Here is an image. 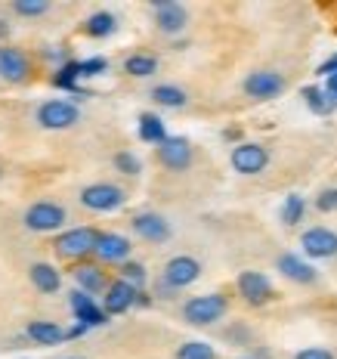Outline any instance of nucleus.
I'll return each instance as SVG.
<instances>
[{"mask_svg":"<svg viewBox=\"0 0 337 359\" xmlns=\"http://www.w3.org/2000/svg\"><path fill=\"white\" fill-rule=\"evenodd\" d=\"M111 164H115V170H118V174H124V177H139L142 174V161L130 152V149H121V152H115Z\"/></svg>","mask_w":337,"mask_h":359,"instance_id":"obj_31","label":"nucleus"},{"mask_svg":"<svg viewBox=\"0 0 337 359\" xmlns=\"http://www.w3.org/2000/svg\"><path fill=\"white\" fill-rule=\"evenodd\" d=\"M301 96L306 100V106H310V111H316V115H331V111L337 109V102L325 93V87L310 84V87H303V90H301Z\"/></svg>","mask_w":337,"mask_h":359,"instance_id":"obj_28","label":"nucleus"},{"mask_svg":"<svg viewBox=\"0 0 337 359\" xmlns=\"http://www.w3.org/2000/svg\"><path fill=\"white\" fill-rule=\"evenodd\" d=\"M325 93L337 102V74H331V78H325Z\"/></svg>","mask_w":337,"mask_h":359,"instance_id":"obj_36","label":"nucleus"},{"mask_svg":"<svg viewBox=\"0 0 337 359\" xmlns=\"http://www.w3.org/2000/svg\"><path fill=\"white\" fill-rule=\"evenodd\" d=\"M6 10L19 19H43L53 13V4L50 0H13Z\"/></svg>","mask_w":337,"mask_h":359,"instance_id":"obj_26","label":"nucleus"},{"mask_svg":"<svg viewBox=\"0 0 337 359\" xmlns=\"http://www.w3.org/2000/svg\"><path fill=\"white\" fill-rule=\"evenodd\" d=\"M174 359H220V356L207 341H183L177 347Z\"/></svg>","mask_w":337,"mask_h":359,"instance_id":"obj_29","label":"nucleus"},{"mask_svg":"<svg viewBox=\"0 0 337 359\" xmlns=\"http://www.w3.org/2000/svg\"><path fill=\"white\" fill-rule=\"evenodd\" d=\"M149 13H152L155 32L164 37L183 34L186 25H189V10H186L183 4H177V0H155V4L149 6Z\"/></svg>","mask_w":337,"mask_h":359,"instance_id":"obj_9","label":"nucleus"},{"mask_svg":"<svg viewBox=\"0 0 337 359\" xmlns=\"http://www.w3.org/2000/svg\"><path fill=\"white\" fill-rule=\"evenodd\" d=\"M312 208H316L319 214H337V186H328V189H322L316 198H312Z\"/></svg>","mask_w":337,"mask_h":359,"instance_id":"obj_32","label":"nucleus"},{"mask_svg":"<svg viewBox=\"0 0 337 359\" xmlns=\"http://www.w3.org/2000/svg\"><path fill=\"white\" fill-rule=\"evenodd\" d=\"M65 223H69V211H65V205H59L56 198H37L22 211V226H25L28 233L53 236V233H62Z\"/></svg>","mask_w":337,"mask_h":359,"instance_id":"obj_2","label":"nucleus"},{"mask_svg":"<svg viewBox=\"0 0 337 359\" xmlns=\"http://www.w3.org/2000/svg\"><path fill=\"white\" fill-rule=\"evenodd\" d=\"M201 279V260L192 254H174L167 264L161 266V285H167L170 291H183L189 285H195Z\"/></svg>","mask_w":337,"mask_h":359,"instance_id":"obj_7","label":"nucleus"},{"mask_svg":"<svg viewBox=\"0 0 337 359\" xmlns=\"http://www.w3.org/2000/svg\"><path fill=\"white\" fill-rule=\"evenodd\" d=\"M137 297H139V291L130 285V282H124V279H111V285L106 288V294H102V310L109 313V316H121V313L127 310H133L137 306Z\"/></svg>","mask_w":337,"mask_h":359,"instance_id":"obj_19","label":"nucleus"},{"mask_svg":"<svg viewBox=\"0 0 337 359\" xmlns=\"http://www.w3.org/2000/svg\"><path fill=\"white\" fill-rule=\"evenodd\" d=\"M238 137H242V130H238V127H229V130H223V140H229V143H235Z\"/></svg>","mask_w":337,"mask_h":359,"instance_id":"obj_37","label":"nucleus"},{"mask_svg":"<svg viewBox=\"0 0 337 359\" xmlns=\"http://www.w3.org/2000/svg\"><path fill=\"white\" fill-rule=\"evenodd\" d=\"M53 359H87V356H81V353H62V356H53Z\"/></svg>","mask_w":337,"mask_h":359,"instance_id":"obj_40","label":"nucleus"},{"mask_svg":"<svg viewBox=\"0 0 337 359\" xmlns=\"http://www.w3.org/2000/svg\"><path fill=\"white\" fill-rule=\"evenodd\" d=\"M118 279L130 282L137 291H146V282H149V269L139 264V260H127L124 266H118Z\"/></svg>","mask_w":337,"mask_h":359,"instance_id":"obj_30","label":"nucleus"},{"mask_svg":"<svg viewBox=\"0 0 337 359\" xmlns=\"http://www.w3.org/2000/svg\"><path fill=\"white\" fill-rule=\"evenodd\" d=\"M279 217L284 226H297V223H303L306 217V198L301 192H291V196H284L282 208H279Z\"/></svg>","mask_w":337,"mask_h":359,"instance_id":"obj_27","label":"nucleus"},{"mask_svg":"<svg viewBox=\"0 0 337 359\" xmlns=\"http://www.w3.org/2000/svg\"><path fill=\"white\" fill-rule=\"evenodd\" d=\"M34 124L43 127V130H56V133L71 130V127L81 124V109H78V102L53 96V100H43L34 109Z\"/></svg>","mask_w":337,"mask_h":359,"instance_id":"obj_6","label":"nucleus"},{"mask_svg":"<svg viewBox=\"0 0 337 359\" xmlns=\"http://www.w3.org/2000/svg\"><path fill=\"white\" fill-rule=\"evenodd\" d=\"M139 140L149 143V146H155V149H158L164 140H170L167 124L161 121V115H155V111H142L139 115Z\"/></svg>","mask_w":337,"mask_h":359,"instance_id":"obj_23","label":"nucleus"},{"mask_svg":"<svg viewBox=\"0 0 337 359\" xmlns=\"http://www.w3.org/2000/svg\"><path fill=\"white\" fill-rule=\"evenodd\" d=\"M275 269L284 276L288 282L294 285H316L319 282V269L303 257V254H294V251H284L275 257Z\"/></svg>","mask_w":337,"mask_h":359,"instance_id":"obj_17","label":"nucleus"},{"mask_svg":"<svg viewBox=\"0 0 337 359\" xmlns=\"http://www.w3.org/2000/svg\"><path fill=\"white\" fill-rule=\"evenodd\" d=\"M229 164L235 174L257 177L269 168V149L263 143H235L229 152Z\"/></svg>","mask_w":337,"mask_h":359,"instance_id":"obj_11","label":"nucleus"},{"mask_svg":"<svg viewBox=\"0 0 337 359\" xmlns=\"http://www.w3.org/2000/svg\"><path fill=\"white\" fill-rule=\"evenodd\" d=\"M124 74H130V78L137 81H146L152 78V74H158V56L155 53H130L124 59Z\"/></svg>","mask_w":337,"mask_h":359,"instance_id":"obj_25","label":"nucleus"},{"mask_svg":"<svg viewBox=\"0 0 337 359\" xmlns=\"http://www.w3.org/2000/svg\"><path fill=\"white\" fill-rule=\"evenodd\" d=\"M183 323L192 328H211L229 313V297L223 291H211V294H195L183 301Z\"/></svg>","mask_w":337,"mask_h":359,"instance_id":"obj_3","label":"nucleus"},{"mask_svg":"<svg viewBox=\"0 0 337 359\" xmlns=\"http://www.w3.org/2000/svg\"><path fill=\"white\" fill-rule=\"evenodd\" d=\"M130 233L146 245H164V242H170L174 229H170L167 217L158 211H137L130 217Z\"/></svg>","mask_w":337,"mask_h":359,"instance_id":"obj_10","label":"nucleus"},{"mask_svg":"<svg viewBox=\"0 0 337 359\" xmlns=\"http://www.w3.org/2000/svg\"><path fill=\"white\" fill-rule=\"evenodd\" d=\"M102 229L96 226H65L62 233L53 236V251L59 260L65 264H84V260H93L96 245H99Z\"/></svg>","mask_w":337,"mask_h":359,"instance_id":"obj_1","label":"nucleus"},{"mask_svg":"<svg viewBox=\"0 0 337 359\" xmlns=\"http://www.w3.org/2000/svg\"><path fill=\"white\" fill-rule=\"evenodd\" d=\"M316 74H319V78H331V74H337V53H334V56H328L325 62L319 65V72H316Z\"/></svg>","mask_w":337,"mask_h":359,"instance_id":"obj_35","label":"nucleus"},{"mask_svg":"<svg viewBox=\"0 0 337 359\" xmlns=\"http://www.w3.org/2000/svg\"><path fill=\"white\" fill-rule=\"evenodd\" d=\"M284 87H288V81H284V74L275 72V69H257V72H251L248 78L242 81L245 96H251V100H257V102H266V100L282 96Z\"/></svg>","mask_w":337,"mask_h":359,"instance_id":"obj_12","label":"nucleus"},{"mask_svg":"<svg viewBox=\"0 0 337 359\" xmlns=\"http://www.w3.org/2000/svg\"><path fill=\"white\" fill-rule=\"evenodd\" d=\"M155 158L164 170H170V174H183V170L192 168V161H195V149L186 137H170L164 140V143L155 149Z\"/></svg>","mask_w":337,"mask_h":359,"instance_id":"obj_15","label":"nucleus"},{"mask_svg":"<svg viewBox=\"0 0 337 359\" xmlns=\"http://www.w3.org/2000/svg\"><path fill=\"white\" fill-rule=\"evenodd\" d=\"M4 174H6V170H4V164H0V180H4Z\"/></svg>","mask_w":337,"mask_h":359,"instance_id":"obj_41","label":"nucleus"},{"mask_svg":"<svg viewBox=\"0 0 337 359\" xmlns=\"http://www.w3.org/2000/svg\"><path fill=\"white\" fill-rule=\"evenodd\" d=\"M6 37H10V22L0 19V43H6Z\"/></svg>","mask_w":337,"mask_h":359,"instance_id":"obj_38","label":"nucleus"},{"mask_svg":"<svg viewBox=\"0 0 337 359\" xmlns=\"http://www.w3.org/2000/svg\"><path fill=\"white\" fill-rule=\"evenodd\" d=\"M93 260H99L102 266H124L127 260H133V242L121 233H102L99 245H96Z\"/></svg>","mask_w":337,"mask_h":359,"instance_id":"obj_16","label":"nucleus"},{"mask_svg":"<svg viewBox=\"0 0 337 359\" xmlns=\"http://www.w3.org/2000/svg\"><path fill=\"white\" fill-rule=\"evenodd\" d=\"M137 306H152V294H149V291H139V297H137Z\"/></svg>","mask_w":337,"mask_h":359,"instance_id":"obj_39","label":"nucleus"},{"mask_svg":"<svg viewBox=\"0 0 337 359\" xmlns=\"http://www.w3.org/2000/svg\"><path fill=\"white\" fill-rule=\"evenodd\" d=\"M78 69H81V78H96L109 69V59L102 56H90V59H78Z\"/></svg>","mask_w":337,"mask_h":359,"instance_id":"obj_33","label":"nucleus"},{"mask_svg":"<svg viewBox=\"0 0 337 359\" xmlns=\"http://www.w3.org/2000/svg\"><path fill=\"white\" fill-rule=\"evenodd\" d=\"M37 74V59L25 47L0 43V81L6 87H28Z\"/></svg>","mask_w":337,"mask_h":359,"instance_id":"obj_4","label":"nucleus"},{"mask_svg":"<svg viewBox=\"0 0 337 359\" xmlns=\"http://www.w3.org/2000/svg\"><path fill=\"white\" fill-rule=\"evenodd\" d=\"M149 96H152V102L161 109H186L189 106V93L177 84H155Z\"/></svg>","mask_w":337,"mask_h":359,"instance_id":"obj_24","label":"nucleus"},{"mask_svg":"<svg viewBox=\"0 0 337 359\" xmlns=\"http://www.w3.org/2000/svg\"><path fill=\"white\" fill-rule=\"evenodd\" d=\"M69 306L74 313V323H84L87 328H99L109 323V313L102 310V304H96V297H90L78 288L69 294Z\"/></svg>","mask_w":337,"mask_h":359,"instance_id":"obj_18","label":"nucleus"},{"mask_svg":"<svg viewBox=\"0 0 337 359\" xmlns=\"http://www.w3.org/2000/svg\"><path fill=\"white\" fill-rule=\"evenodd\" d=\"M235 291L248 306H266L275 301L273 279H269L266 273H260V269H245V273H238Z\"/></svg>","mask_w":337,"mask_h":359,"instance_id":"obj_8","label":"nucleus"},{"mask_svg":"<svg viewBox=\"0 0 337 359\" xmlns=\"http://www.w3.org/2000/svg\"><path fill=\"white\" fill-rule=\"evenodd\" d=\"M28 282L34 285L37 294H59L62 288V273L53 264H32L28 266Z\"/></svg>","mask_w":337,"mask_h":359,"instance_id":"obj_21","label":"nucleus"},{"mask_svg":"<svg viewBox=\"0 0 337 359\" xmlns=\"http://www.w3.org/2000/svg\"><path fill=\"white\" fill-rule=\"evenodd\" d=\"M294 359H337L328 347H303V350H297Z\"/></svg>","mask_w":337,"mask_h":359,"instance_id":"obj_34","label":"nucleus"},{"mask_svg":"<svg viewBox=\"0 0 337 359\" xmlns=\"http://www.w3.org/2000/svg\"><path fill=\"white\" fill-rule=\"evenodd\" d=\"M78 205L90 214H115L127 205V189H121L118 183L99 180V183H87L78 192Z\"/></svg>","mask_w":337,"mask_h":359,"instance_id":"obj_5","label":"nucleus"},{"mask_svg":"<svg viewBox=\"0 0 337 359\" xmlns=\"http://www.w3.org/2000/svg\"><path fill=\"white\" fill-rule=\"evenodd\" d=\"M71 282L78 291L96 297V294H106V288L111 285V276H109V266H102L99 260H84V264H74L69 269Z\"/></svg>","mask_w":337,"mask_h":359,"instance_id":"obj_13","label":"nucleus"},{"mask_svg":"<svg viewBox=\"0 0 337 359\" xmlns=\"http://www.w3.org/2000/svg\"><path fill=\"white\" fill-rule=\"evenodd\" d=\"M25 338L37 347H59L69 341V328L50 323V319H32V323H25Z\"/></svg>","mask_w":337,"mask_h":359,"instance_id":"obj_20","label":"nucleus"},{"mask_svg":"<svg viewBox=\"0 0 337 359\" xmlns=\"http://www.w3.org/2000/svg\"><path fill=\"white\" fill-rule=\"evenodd\" d=\"M238 359H254V356H238Z\"/></svg>","mask_w":337,"mask_h":359,"instance_id":"obj_42","label":"nucleus"},{"mask_svg":"<svg viewBox=\"0 0 337 359\" xmlns=\"http://www.w3.org/2000/svg\"><path fill=\"white\" fill-rule=\"evenodd\" d=\"M118 32V16L109 10H96L90 13V16L84 19V25H81V34L93 37V41H106V37H111Z\"/></svg>","mask_w":337,"mask_h":359,"instance_id":"obj_22","label":"nucleus"},{"mask_svg":"<svg viewBox=\"0 0 337 359\" xmlns=\"http://www.w3.org/2000/svg\"><path fill=\"white\" fill-rule=\"evenodd\" d=\"M301 251L306 260H334L337 257V229L310 226L301 233Z\"/></svg>","mask_w":337,"mask_h":359,"instance_id":"obj_14","label":"nucleus"}]
</instances>
